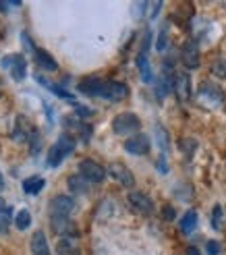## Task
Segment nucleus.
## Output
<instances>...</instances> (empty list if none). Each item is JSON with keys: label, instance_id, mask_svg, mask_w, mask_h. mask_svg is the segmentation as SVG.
Wrapping results in <instances>:
<instances>
[{"label": "nucleus", "instance_id": "412c9836", "mask_svg": "<svg viewBox=\"0 0 226 255\" xmlns=\"http://www.w3.org/2000/svg\"><path fill=\"white\" fill-rule=\"evenodd\" d=\"M44 185H46V181L42 176H29V178H25L23 181V191L27 195H37L44 189Z\"/></svg>", "mask_w": 226, "mask_h": 255}, {"label": "nucleus", "instance_id": "4468645a", "mask_svg": "<svg viewBox=\"0 0 226 255\" xmlns=\"http://www.w3.org/2000/svg\"><path fill=\"white\" fill-rule=\"evenodd\" d=\"M183 65L187 69H197L199 67V48L193 40L183 46Z\"/></svg>", "mask_w": 226, "mask_h": 255}, {"label": "nucleus", "instance_id": "a878e982", "mask_svg": "<svg viewBox=\"0 0 226 255\" xmlns=\"http://www.w3.org/2000/svg\"><path fill=\"white\" fill-rule=\"evenodd\" d=\"M156 143H158V147L162 149V156H164L166 151H168V133L162 129L160 125L156 127Z\"/></svg>", "mask_w": 226, "mask_h": 255}, {"label": "nucleus", "instance_id": "423d86ee", "mask_svg": "<svg viewBox=\"0 0 226 255\" xmlns=\"http://www.w3.org/2000/svg\"><path fill=\"white\" fill-rule=\"evenodd\" d=\"M129 96V85H124L120 81H104V89H102V100H110V102H120Z\"/></svg>", "mask_w": 226, "mask_h": 255}, {"label": "nucleus", "instance_id": "b1692460", "mask_svg": "<svg viewBox=\"0 0 226 255\" xmlns=\"http://www.w3.org/2000/svg\"><path fill=\"white\" fill-rule=\"evenodd\" d=\"M15 226L19 228V231H25V228H29L31 226V214L27 208H21L15 216Z\"/></svg>", "mask_w": 226, "mask_h": 255}, {"label": "nucleus", "instance_id": "58836bf2", "mask_svg": "<svg viewBox=\"0 0 226 255\" xmlns=\"http://www.w3.org/2000/svg\"><path fill=\"white\" fill-rule=\"evenodd\" d=\"M2 89H4V85H2V79H0V96H2Z\"/></svg>", "mask_w": 226, "mask_h": 255}, {"label": "nucleus", "instance_id": "4c0bfd02", "mask_svg": "<svg viewBox=\"0 0 226 255\" xmlns=\"http://www.w3.org/2000/svg\"><path fill=\"white\" fill-rule=\"evenodd\" d=\"M4 189V178H2V172H0V191Z\"/></svg>", "mask_w": 226, "mask_h": 255}, {"label": "nucleus", "instance_id": "c85d7f7f", "mask_svg": "<svg viewBox=\"0 0 226 255\" xmlns=\"http://www.w3.org/2000/svg\"><path fill=\"white\" fill-rule=\"evenodd\" d=\"M181 149H183V154H187V156H193V151L197 149V141L195 139H181Z\"/></svg>", "mask_w": 226, "mask_h": 255}, {"label": "nucleus", "instance_id": "2f4dec72", "mask_svg": "<svg viewBox=\"0 0 226 255\" xmlns=\"http://www.w3.org/2000/svg\"><path fill=\"white\" fill-rule=\"evenodd\" d=\"M162 218H164V220H174V218H177V212H174L172 206H164V208H162Z\"/></svg>", "mask_w": 226, "mask_h": 255}, {"label": "nucleus", "instance_id": "20e7f679", "mask_svg": "<svg viewBox=\"0 0 226 255\" xmlns=\"http://www.w3.org/2000/svg\"><path fill=\"white\" fill-rule=\"evenodd\" d=\"M2 67L10 73V77L15 81H23L25 75H27V60H25L23 54L15 52V54H6L2 58Z\"/></svg>", "mask_w": 226, "mask_h": 255}, {"label": "nucleus", "instance_id": "c756f323", "mask_svg": "<svg viewBox=\"0 0 226 255\" xmlns=\"http://www.w3.org/2000/svg\"><path fill=\"white\" fill-rule=\"evenodd\" d=\"M10 8H21V2H17V0H2L0 2V10L2 12H8Z\"/></svg>", "mask_w": 226, "mask_h": 255}, {"label": "nucleus", "instance_id": "72a5a7b5", "mask_svg": "<svg viewBox=\"0 0 226 255\" xmlns=\"http://www.w3.org/2000/svg\"><path fill=\"white\" fill-rule=\"evenodd\" d=\"M208 253L210 255H218L220 253V243H216V241H210V243H208Z\"/></svg>", "mask_w": 226, "mask_h": 255}, {"label": "nucleus", "instance_id": "e433bc0d", "mask_svg": "<svg viewBox=\"0 0 226 255\" xmlns=\"http://www.w3.org/2000/svg\"><path fill=\"white\" fill-rule=\"evenodd\" d=\"M187 255H202V253H199L197 247H189V249H187Z\"/></svg>", "mask_w": 226, "mask_h": 255}, {"label": "nucleus", "instance_id": "c9c22d12", "mask_svg": "<svg viewBox=\"0 0 226 255\" xmlns=\"http://www.w3.org/2000/svg\"><path fill=\"white\" fill-rule=\"evenodd\" d=\"M8 233V222L4 218H0V235H6Z\"/></svg>", "mask_w": 226, "mask_h": 255}, {"label": "nucleus", "instance_id": "cd10ccee", "mask_svg": "<svg viewBox=\"0 0 226 255\" xmlns=\"http://www.w3.org/2000/svg\"><path fill=\"white\" fill-rule=\"evenodd\" d=\"M212 73H214L218 79H226V58L214 60V65H212Z\"/></svg>", "mask_w": 226, "mask_h": 255}, {"label": "nucleus", "instance_id": "bb28decb", "mask_svg": "<svg viewBox=\"0 0 226 255\" xmlns=\"http://www.w3.org/2000/svg\"><path fill=\"white\" fill-rule=\"evenodd\" d=\"M166 46H168V25H162L160 35H158V42H156V50H160V52H164Z\"/></svg>", "mask_w": 226, "mask_h": 255}, {"label": "nucleus", "instance_id": "5701e85b", "mask_svg": "<svg viewBox=\"0 0 226 255\" xmlns=\"http://www.w3.org/2000/svg\"><path fill=\"white\" fill-rule=\"evenodd\" d=\"M195 228H197V212L189 210L183 216V220H181V233L183 235H191Z\"/></svg>", "mask_w": 226, "mask_h": 255}, {"label": "nucleus", "instance_id": "f257e3e1", "mask_svg": "<svg viewBox=\"0 0 226 255\" xmlns=\"http://www.w3.org/2000/svg\"><path fill=\"white\" fill-rule=\"evenodd\" d=\"M75 145H77V139L71 133H62L48 151V168H58L75 151Z\"/></svg>", "mask_w": 226, "mask_h": 255}, {"label": "nucleus", "instance_id": "dca6fc26", "mask_svg": "<svg viewBox=\"0 0 226 255\" xmlns=\"http://www.w3.org/2000/svg\"><path fill=\"white\" fill-rule=\"evenodd\" d=\"M29 247L33 255H50V247H48V239L42 231H35L31 241H29Z\"/></svg>", "mask_w": 226, "mask_h": 255}, {"label": "nucleus", "instance_id": "1a4fd4ad", "mask_svg": "<svg viewBox=\"0 0 226 255\" xmlns=\"http://www.w3.org/2000/svg\"><path fill=\"white\" fill-rule=\"evenodd\" d=\"M37 135L35 127L29 123V119L25 117H17L15 121V133H12V139L15 141H31V139Z\"/></svg>", "mask_w": 226, "mask_h": 255}, {"label": "nucleus", "instance_id": "7c9ffc66", "mask_svg": "<svg viewBox=\"0 0 226 255\" xmlns=\"http://www.w3.org/2000/svg\"><path fill=\"white\" fill-rule=\"evenodd\" d=\"M0 218H4L6 222L10 220V208H8V203L4 199H0Z\"/></svg>", "mask_w": 226, "mask_h": 255}, {"label": "nucleus", "instance_id": "aec40b11", "mask_svg": "<svg viewBox=\"0 0 226 255\" xmlns=\"http://www.w3.org/2000/svg\"><path fill=\"white\" fill-rule=\"evenodd\" d=\"M56 255H81V249H79V245L75 243L73 239L62 237L56 243Z\"/></svg>", "mask_w": 226, "mask_h": 255}, {"label": "nucleus", "instance_id": "393cba45", "mask_svg": "<svg viewBox=\"0 0 226 255\" xmlns=\"http://www.w3.org/2000/svg\"><path fill=\"white\" fill-rule=\"evenodd\" d=\"M222 224H224V210L220 203H216L214 210H212V226H214V231H222Z\"/></svg>", "mask_w": 226, "mask_h": 255}, {"label": "nucleus", "instance_id": "f3484780", "mask_svg": "<svg viewBox=\"0 0 226 255\" xmlns=\"http://www.w3.org/2000/svg\"><path fill=\"white\" fill-rule=\"evenodd\" d=\"M137 69L141 73V79L145 83H152L154 81V75H152V67H149V60H147V50H141L137 54Z\"/></svg>", "mask_w": 226, "mask_h": 255}, {"label": "nucleus", "instance_id": "4be33fe9", "mask_svg": "<svg viewBox=\"0 0 226 255\" xmlns=\"http://www.w3.org/2000/svg\"><path fill=\"white\" fill-rule=\"evenodd\" d=\"M35 79H37V83H40V85H44L46 89H48V92H52V94H56L58 98H62V100H73V96L67 92V89L65 87H60V85H54V83H50V81H46L44 77H42V75H35Z\"/></svg>", "mask_w": 226, "mask_h": 255}, {"label": "nucleus", "instance_id": "6ab92c4d", "mask_svg": "<svg viewBox=\"0 0 226 255\" xmlns=\"http://www.w3.org/2000/svg\"><path fill=\"white\" fill-rule=\"evenodd\" d=\"M65 127H75V133L81 137V141H90L92 139V127L81 123L79 119H65Z\"/></svg>", "mask_w": 226, "mask_h": 255}, {"label": "nucleus", "instance_id": "473e14b6", "mask_svg": "<svg viewBox=\"0 0 226 255\" xmlns=\"http://www.w3.org/2000/svg\"><path fill=\"white\" fill-rule=\"evenodd\" d=\"M21 40H23V44H25V50H31V52H33V50L37 48V46L29 40V35H27V33H21Z\"/></svg>", "mask_w": 226, "mask_h": 255}, {"label": "nucleus", "instance_id": "6e6552de", "mask_svg": "<svg viewBox=\"0 0 226 255\" xmlns=\"http://www.w3.org/2000/svg\"><path fill=\"white\" fill-rule=\"evenodd\" d=\"M106 172L114 178L116 183H120L122 187H133L135 185V176H133V172L124 166V164H120V162H112L110 166L106 168Z\"/></svg>", "mask_w": 226, "mask_h": 255}, {"label": "nucleus", "instance_id": "2eb2a0df", "mask_svg": "<svg viewBox=\"0 0 226 255\" xmlns=\"http://www.w3.org/2000/svg\"><path fill=\"white\" fill-rule=\"evenodd\" d=\"M174 92H177L179 100H187L191 96V79L187 73H177L174 75Z\"/></svg>", "mask_w": 226, "mask_h": 255}, {"label": "nucleus", "instance_id": "f03ea898", "mask_svg": "<svg viewBox=\"0 0 226 255\" xmlns=\"http://www.w3.org/2000/svg\"><path fill=\"white\" fill-rule=\"evenodd\" d=\"M141 129V121L133 112H122L118 117L112 119V131L116 135H137Z\"/></svg>", "mask_w": 226, "mask_h": 255}, {"label": "nucleus", "instance_id": "ddd939ff", "mask_svg": "<svg viewBox=\"0 0 226 255\" xmlns=\"http://www.w3.org/2000/svg\"><path fill=\"white\" fill-rule=\"evenodd\" d=\"M50 222H52L54 233L65 235V239H71V237L77 235V224H75L71 218H50Z\"/></svg>", "mask_w": 226, "mask_h": 255}, {"label": "nucleus", "instance_id": "f8f14e48", "mask_svg": "<svg viewBox=\"0 0 226 255\" xmlns=\"http://www.w3.org/2000/svg\"><path fill=\"white\" fill-rule=\"evenodd\" d=\"M33 58H35V65L40 67V69H44V71H58L56 58L50 54V52H46L44 48H35L33 50Z\"/></svg>", "mask_w": 226, "mask_h": 255}, {"label": "nucleus", "instance_id": "9b49d317", "mask_svg": "<svg viewBox=\"0 0 226 255\" xmlns=\"http://www.w3.org/2000/svg\"><path fill=\"white\" fill-rule=\"evenodd\" d=\"M104 81L106 79H100V77H87L77 85V89H79V94H83V96L100 98L102 96V89H104Z\"/></svg>", "mask_w": 226, "mask_h": 255}, {"label": "nucleus", "instance_id": "f704fd0d", "mask_svg": "<svg viewBox=\"0 0 226 255\" xmlns=\"http://www.w3.org/2000/svg\"><path fill=\"white\" fill-rule=\"evenodd\" d=\"M75 108H77V117H79V119L92 117V110H90V108H83V106H79V104H75Z\"/></svg>", "mask_w": 226, "mask_h": 255}, {"label": "nucleus", "instance_id": "0eeeda50", "mask_svg": "<svg viewBox=\"0 0 226 255\" xmlns=\"http://www.w3.org/2000/svg\"><path fill=\"white\" fill-rule=\"evenodd\" d=\"M149 147H152V143H149V137L145 133H137L124 141V149L133 156H145L149 151Z\"/></svg>", "mask_w": 226, "mask_h": 255}, {"label": "nucleus", "instance_id": "39448f33", "mask_svg": "<svg viewBox=\"0 0 226 255\" xmlns=\"http://www.w3.org/2000/svg\"><path fill=\"white\" fill-rule=\"evenodd\" d=\"M79 174L85 178L87 183H102L104 178H106V168L100 166L98 162L87 158V160H81L79 162Z\"/></svg>", "mask_w": 226, "mask_h": 255}, {"label": "nucleus", "instance_id": "9d476101", "mask_svg": "<svg viewBox=\"0 0 226 255\" xmlns=\"http://www.w3.org/2000/svg\"><path fill=\"white\" fill-rule=\"evenodd\" d=\"M127 199H129V206L135 212H141V214H152L154 212V201L149 199L145 193H141V191H131Z\"/></svg>", "mask_w": 226, "mask_h": 255}, {"label": "nucleus", "instance_id": "a211bd4d", "mask_svg": "<svg viewBox=\"0 0 226 255\" xmlns=\"http://www.w3.org/2000/svg\"><path fill=\"white\" fill-rule=\"evenodd\" d=\"M67 183H69V189H71L73 195H85L87 191H90V185H92V183H87L81 174H71Z\"/></svg>", "mask_w": 226, "mask_h": 255}, {"label": "nucleus", "instance_id": "7ed1b4c3", "mask_svg": "<svg viewBox=\"0 0 226 255\" xmlns=\"http://www.w3.org/2000/svg\"><path fill=\"white\" fill-rule=\"evenodd\" d=\"M75 208H77V203H75V199L71 195H56L48 203L50 218H71Z\"/></svg>", "mask_w": 226, "mask_h": 255}]
</instances>
